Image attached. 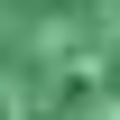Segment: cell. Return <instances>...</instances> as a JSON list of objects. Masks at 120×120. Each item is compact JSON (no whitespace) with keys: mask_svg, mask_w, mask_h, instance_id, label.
Here are the masks:
<instances>
[{"mask_svg":"<svg viewBox=\"0 0 120 120\" xmlns=\"http://www.w3.org/2000/svg\"><path fill=\"white\" fill-rule=\"evenodd\" d=\"M0 120H120V0H0Z\"/></svg>","mask_w":120,"mask_h":120,"instance_id":"obj_1","label":"cell"}]
</instances>
